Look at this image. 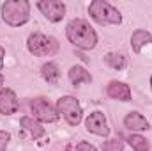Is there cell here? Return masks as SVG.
Wrapping results in <instances>:
<instances>
[{"label": "cell", "mask_w": 152, "mask_h": 151, "mask_svg": "<svg viewBox=\"0 0 152 151\" xmlns=\"http://www.w3.org/2000/svg\"><path fill=\"white\" fill-rule=\"evenodd\" d=\"M66 36L69 39V43H73L76 48H81V50H92L97 44L96 30L90 27L87 20H81V18H76L67 23Z\"/></svg>", "instance_id": "6da1fadb"}, {"label": "cell", "mask_w": 152, "mask_h": 151, "mask_svg": "<svg viewBox=\"0 0 152 151\" xmlns=\"http://www.w3.org/2000/svg\"><path fill=\"white\" fill-rule=\"evenodd\" d=\"M2 18L11 27H21L30 20V4L27 0H7L2 4Z\"/></svg>", "instance_id": "7a4b0ae2"}, {"label": "cell", "mask_w": 152, "mask_h": 151, "mask_svg": "<svg viewBox=\"0 0 152 151\" xmlns=\"http://www.w3.org/2000/svg\"><path fill=\"white\" fill-rule=\"evenodd\" d=\"M88 13L99 25H120L122 23V14L118 13V9H115L112 4L104 0L90 2Z\"/></svg>", "instance_id": "3957f363"}, {"label": "cell", "mask_w": 152, "mask_h": 151, "mask_svg": "<svg viewBox=\"0 0 152 151\" xmlns=\"http://www.w3.org/2000/svg\"><path fill=\"white\" fill-rule=\"evenodd\" d=\"M27 48L32 55L37 57H50L58 50V43L57 39L51 36H44L41 32H34L32 36H28L27 41Z\"/></svg>", "instance_id": "277c9868"}, {"label": "cell", "mask_w": 152, "mask_h": 151, "mask_svg": "<svg viewBox=\"0 0 152 151\" xmlns=\"http://www.w3.org/2000/svg\"><path fill=\"white\" fill-rule=\"evenodd\" d=\"M57 112L58 115H62L71 126H78L83 119V110L81 105L78 103L75 96H62L57 101Z\"/></svg>", "instance_id": "5b68a950"}, {"label": "cell", "mask_w": 152, "mask_h": 151, "mask_svg": "<svg viewBox=\"0 0 152 151\" xmlns=\"http://www.w3.org/2000/svg\"><path fill=\"white\" fill-rule=\"evenodd\" d=\"M30 110H32V117L37 119L39 123H55L58 119L57 109H53L50 105V101H46L44 98L34 100L30 103Z\"/></svg>", "instance_id": "8992f818"}, {"label": "cell", "mask_w": 152, "mask_h": 151, "mask_svg": "<svg viewBox=\"0 0 152 151\" xmlns=\"http://www.w3.org/2000/svg\"><path fill=\"white\" fill-rule=\"evenodd\" d=\"M37 7L44 14V18L53 23L60 21L66 16V4L58 2V0H41V2H37Z\"/></svg>", "instance_id": "52a82bcc"}, {"label": "cell", "mask_w": 152, "mask_h": 151, "mask_svg": "<svg viewBox=\"0 0 152 151\" xmlns=\"http://www.w3.org/2000/svg\"><path fill=\"white\" fill-rule=\"evenodd\" d=\"M85 126H87V130H88L90 133H94V135H99V137H108V135H110V128H108L106 117H104V114L99 112V110H94L92 114L87 115Z\"/></svg>", "instance_id": "ba28073f"}, {"label": "cell", "mask_w": 152, "mask_h": 151, "mask_svg": "<svg viewBox=\"0 0 152 151\" xmlns=\"http://www.w3.org/2000/svg\"><path fill=\"white\" fill-rule=\"evenodd\" d=\"M18 109H20V101H18L16 93L9 87H4L0 91V114L11 115L18 112Z\"/></svg>", "instance_id": "9c48e42d"}, {"label": "cell", "mask_w": 152, "mask_h": 151, "mask_svg": "<svg viewBox=\"0 0 152 151\" xmlns=\"http://www.w3.org/2000/svg\"><path fill=\"white\" fill-rule=\"evenodd\" d=\"M106 93H108L110 98L118 100V101H129V100H131V89H129V85L124 84V82H117V80L110 82Z\"/></svg>", "instance_id": "30bf717a"}, {"label": "cell", "mask_w": 152, "mask_h": 151, "mask_svg": "<svg viewBox=\"0 0 152 151\" xmlns=\"http://www.w3.org/2000/svg\"><path fill=\"white\" fill-rule=\"evenodd\" d=\"M124 126L131 132H145L149 130V121L140 112H129L124 117Z\"/></svg>", "instance_id": "8fae6325"}, {"label": "cell", "mask_w": 152, "mask_h": 151, "mask_svg": "<svg viewBox=\"0 0 152 151\" xmlns=\"http://www.w3.org/2000/svg\"><path fill=\"white\" fill-rule=\"evenodd\" d=\"M152 43V34L149 30H134L133 32V36H131V48H133V52L134 53H140L142 52V48L145 46V44H151Z\"/></svg>", "instance_id": "7c38bea8"}, {"label": "cell", "mask_w": 152, "mask_h": 151, "mask_svg": "<svg viewBox=\"0 0 152 151\" xmlns=\"http://www.w3.org/2000/svg\"><path fill=\"white\" fill-rule=\"evenodd\" d=\"M20 124H21V128H25L34 139H39V137L44 135V128L41 126V123H39L37 119H34L32 115H23V117L20 119Z\"/></svg>", "instance_id": "4fadbf2b"}, {"label": "cell", "mask_w": 152, "mask_h": 151, "mask_svg": "<svg viewBox=\"0 0 152 151\" xmlns=\"http://www.w3.org/2000/svg\"><path fill=\"white\" fill-rule=\"evenodd\" d=\"M69 80L73 85H80V84H90L92 82V75L83 68V66H73L69 70Z\"/></svg>", "instance_id": "5bb4252c"}, {"label": "cell", "mask_w": 152, "mask_h": 151, "mask_svg": "<svg viewBox=\"0 0 152 151\" xmlns=\"http://www.w3.org/2000/svg\"><path fill=\"white\" fill-rule=\"evenodd\" d=\"M41 75H42V78H44L48 84H51V85H55V84L60 80V71H58V68H57L55 62L44 64V66L41 68Z\"/></svg>", "instance_id": "9a60e30c"}, {"label": "cell", "mask_w": 152, "mask_h": 151, "mask_svg": "<svg viewBox=\"0 0 152 151\" xmlns=\"http://www.w3.org/2000/svg\"><path fill=\"white\" fill-rule=\"evenodd\" d=\"M127 142H129V146L134 151H151L149 141H147L143 135H140V133H131V135L127 137Z\"/></svg>", "instance_id": "2e32d148"}, {"label": "cell", "mask_w": 152, "mask_h": 151, "mask_svg": "<svg viewBox=\"0 0 152 151\" xmlns=\"http://www.w3.org/2000/svg\"><path fill=\"white\" fill-rule=\"evenodd\" d=\"M104 61H106V64H108L110 68H113V70H124V68H126V59H124L122 55H118V53H108V55L104 57Z\"/></svg>", "instance_id": "e0dca14e"}, {"label": "cell", "mask_w": 152, "mask_h": 151, "mask_svg": "<svg viewBox=\"0 0 152 151\" xmlns=\"http://www.w3.org/2000/svg\"><path fill=\"white\" fill-rule=\"evenodd\" d=\"M103 151H124V142L120 139H110L103 142Z\"/></svg>", "instance_id": "ac0fdd59"}, {"label": "cell", "mask_w": 152, "mask_h": 151, "mask_svg": "<svg viewBox=\"0 0 152 151\" xmlns=\"http://www.w3.org/2000/svg\"><path fill=\"white\" fill-rule=\"evenodd\" d=\"M9 141H11V133H9V132H5V130H0V151L7 150Z\"/></svg>", "instance_id": "d6986e66"}, {"label": "cell", "mask_w": 152, "mask_h": 151, "mask_svg": "<svg viewBox=\"0 0 152 151\" xmlns=\"http://www.w3.org/2000/svg\"><path fill=\"white\" fill-rule=\"evenodd\" d=\"M76 151H97L90 142H85V141H81V142H78L76 144Z\"/></svg>", "instance_id": "ffe728a7"}, {"label": "cell", "mask_w": 152, "mask_h": 151, "mask_svg": "<svg viewBox=\"0 0 152 151\" xmlns=\"http://www.w3.org/2000/svg\"><path fill=\"white\" fill-rule=\"evenodd\" d=\"M4 57H5V50L0 46V70L4 68Z\"/></svg>", "instance_id": "44dd1931"}, {"label": "cell", "mask_w": 152, "mask_h": 151, "mask_svg": "<svg viewBox=\"0 0 152 151\" xmlns=\"http://www.w3.org/2000/svg\"><path fill=\"white\" fill-rule=\"evenodd\" d=\"M4 82H5V78H4V75H2V73H0V91L4 89V87H2V85H4Z\"/></svg>", "instance_id": "7402d4cb"}, {"label": "cell", "mask_w": 152, "mask_h": 151, "mask_svg": "<svg viewBox=\"0 0 152 151\" xmlns=\"http://www.w3.org/2000/svg\"><path fill=\"white\" fill-rule=\"evenodd\" d=\"M151 89H152V76H151Z\"/></svg>", "instance_id": "603a6c76"}]
</instances>
